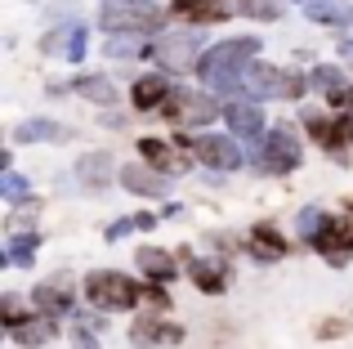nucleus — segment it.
<instances>
[{"label":"nucleus","mask_w":353,"mask_h":349,"mask_svg":"<svg viewBox=\"0 0 353 349\" xmlns=\"http://www.w3.org/2000/svg\"><path fill=\"white\" fill-rule=\"evenodd\" d=\"M143 300H148V305H157V309H165V305H170V300H165V291H161V282L143 287Z\"/></svg>","instance_id":"37"},{"label":"nucleus","mask_w":353,"mask_h":349,"mask_svg":"<svg viewBox=\"0 0 353 349\" xmlns=\"http://www.w3.org/2000/svg\"><path fill=\"white\" fill-rule=\"evenodd\" d=\"M103 54H112V59H139V54H152V50L143 45V36L117 32V36H103Z\"/></svg>","instance_id":"27"},{"label":"nucleus","mask_w":353,"mask_h":349,"mask_svg":"<svg viewBox=\"0 0 353 349\" xmlns=\"http://www.w3.org/2000/svg\"><path fill=\"white\" fill-rule=\"evenodd\" d=\"M99 27H103V36H117V32H130V36H152L165 27V14H157V9L148 5H125V0H108L103 9H99Z\"/></svg>","instance_id":"3"},{"label":"nucleus","mask_w":353,"mask_h":349,"mask_svg":"<svg viewBox=\"0 0 353 349\" xmlns=\"http://www.w3.org/2000/svg\"><path fill=\"white\" fill-rule=\"evenodd\" d=\"M313 246L340 264V260L353 251V215H345V219H327V228L318 233V242H313Z\"/></svg>","instance_id":"13"},{"label":"nucleus","mask_w":353,"mask_h":349,"mask_svg":"<svg viewBox=\"0 0 353 349\" xmlns=\"http://www.w3.org/2000/svg\"><path fill=\"white\" fill-rule=\"evenodd\" d=\"M174 18H192V23H224L228 9H224V0H174Z\"/></svg>","instance_id":"23"},{"label":"nucleus","mask_w":353,"mask_h":349,"mask_svg":"<svg viewBox=\"0 0 353 349\" xmlns=\"http://www.w3.org/2000/svg\"><path fill=\"white\" fill-rule=\"evenodd\" d=\"M41 54H50V59H85V27L81 23H63L54 27L50 36H41Z\"/></svg>","instance_id":"8"},{"label":"nucleus","mask_w":353,"mask_h":349,"mask_svg":"<svg viewBox=\"0 0 353 349\" xmlns=\"http://www.w3.org/2000/svg\"><path fill=\"white\" fill-rule=\"evenodd\" d=\"M322 228H327V215H322L318 206H304V210H300V233L309 237V242H318Z\"/></svg>","instance_id":"32"},{"label":"nucleus","mask_w":353,"mask_h":349,"mask_svg":"<svg viewBox=\"0 0 353 349\" xmlns=\"http://www.w3.org/2000/svg\"><path fill=\"white\" fill-rule=\"evenodd\" d=\"M340 54H345V59L353 63V41H340Z\"/></svg>","instance_id":"38"},{"label":"nucleus","mask_w":353,"mask_h":349,"mask_svg":"<svg viewBox=\"0 0 353 349\" xmlns=\"http://www.w3.org/2000/svg\"><path fill=\"white\" fill-rule=\"evenodd\" d=\"M304 126H309V139L318 143V148H327V152H345V143H349V130H345V121H331V117H322V112H304Z\"/></svg>","instance_id":"12"},{"label":"nucleus","mask_w":353,"mask_h":349,"mask_svg":"<svg viewBox=\"0 0 353 349\" xmlns=\"http://www.w3.org/2000/svg\"><path fill=\"white\" fill-rule=\"evenodd\" d=\"M255 54H259V41H255V36L224 41V45H215V50H206L197 59L201 86H206L210 94H233V90H241V77H246V68L255 63Z\"/></svg>","instance_id":"1"},{"label":"nucleus","mask_w":353,"mask_h":349,"mask_svg":"<svg viewBox=\"0 0 353 349\" xmlns=\"http://www.w3.org/2000/svg\"><path fill=\"white\" fill-rule=\"evenodd\" d=\"M77 179L85 183L90 192H103L108 183H112V157L108 152H90V157L77 161Z\"/></svg>","instance_id":"17"},{"label":"nucleus","mask_w":353,"mask_h":349,"mask_svg":"<svg viewBox=\"0 0 353 349\" xmlns=\"http://www.w3.org/2000/svg\"><path fill=\"white\" fill-rule=\"evenodd\" d=\"M224 121H228V130H233L237 139H250V143H259V139L268 134L259 103H228V108H224Z\"/></svg>","instance_id":"11"},{"label":"nucleus","mask_w":353,"mask_h":349,"mask_svg":"<svg viewBox=\"0 0 353 349\" xmlns=\"http://www.w3.org/2000/svg\"><path fill=\"white\" fill-rule=\"evenodd\" d=\"M139 157L152 161V166L165 170V174H183V170H188V161H183L170 143H161V139H139Z\"/></svg>","instance_id":"19"},{"label":"nucleus","mask_w":353,"mask_h":349,"mask_svg":"<svg viewBox=\"0 0 353 349\" xmlns=\"http://www.w3.org/2000/svg\"><path fill=\"white\" fill-rule=\"evenodd\" d=\"M161 108L179 126H206V121H215V112H219V103H215L210 90H183V86L170 90V99H165Z\"/></svg>","instance_id":"6"},{"label":"nucleus","mask_w":353,"mask_h":349,"mask_svg":"<svg viewBox=\"0 0 353 349\" xmlns=\"http://www.w3.org/2000/svg\"><path fill=\"white\" fill-rule=\"evenodd\" d=\"M304 18L318 27H353V5H345V0H309Z\"/></svg>","instance_id":"18"},{"label":"nucleus","mask_w":353,"mask_h":349,"mask_svg":"<svg viewBox=\"0 0 353 349\" xmlns=\"http://www.w3.org/2000/svg\"><path fill=\"white\" fill-rule=\"evenodd\" d=\"M54 332H59V327H54V318H50V314H36V318H27V323L14 332V341L27 345V349H36V345L54 341Z\"/></svg>","instance_id":"26"},{"label":"nucleus","mask_w":353,"mask_h":349,"mask_svg":"<svg viewBox=\"0 0 353 349\" xmlns=\"http://www.w3.org/2000/svg\"><path fill=\"white\" fill-rule=\"evenodd\" d=\"M309 86L318 90V94H327V99H331L340 86H345V77H340L336 68H313V72H309Z\"/></svg>","instance_id":"31"},{"label":"nucleus","mask_w":353,"mask_h":349,"mask_svg":"<svg viewBox=\"0 0 353 349\" xmlns=\"http://www.w3.org/2000/svg\"><path fill=\"white\" fill-rule=\"evenodd\" d=\"M68 126H59V121H45V117H36V121H23L14 130V143H63L68 139Z\"/></svg>","instance_id":"20"},{"label":"nucleus","mask_w":353,"mask_h":349,"mask_svg":"<svg viewBox=\"0 0 353 349\" xmlns=\"http://www.w3.org/2000/svg\"><path fill=\"white\" fill-rule=\"evenodd\" d=\"M183 260H188V255H183ZM188 278L197 282L206 296H215V291H224V287H228L224 269H219V264H210V260H188Z\"/></svg>","instance_id":"24"},{"label":"nucleus","mask_w":353,"mask_h":349,"mask_svg":"<svg viewBox=\"0 0 353 349\" xmlns=\"http://www.w3.org/2000/svg\"><path fill=\"white\" fill-rule=\"evenodd\" d=\"M197 50H201V36L197 32H179V36H161V41L152 45V59L161 63V68H170V72H183Z\"/></svg>","instance_id":"7"},{"label":"nucleus","mask_w":353,"mask_h":349,"mask_svg":"<svg viewBox=\"0 0 353 349\" xmlns=\"http://www.w3.org/2000/svg\"><path fill=\"white\" fill-rule=\"evenodd\" d=\"M327 103H331V108H345V112H353V86H349V81H345V86H340L336 94L327 99Z\"/></svg>","instance_id":"34"},{"label":"nucleus","mask_w":353,"mask_h":349,"mask_svg":"<svg viewBox=\"0 0 353 349\" xmlns=\"http://www.w3.org/2000/svg\"><path fill=\"white\" fill-rule=\"evenodd\" d=\"M36 314H50V318H63V314H72V291H68V282H41V287H36Z\"/></svg>","instance_id":"16"},{"label":"nucleus","mask_w":353,"mask_h":349,"mask_svg":"<svg viewBox=\"0 0 353 349\" xmlns=\"http://www.w3.org/2000/svg\"><path fill=\"white\" fill-rule=\"evenodd\" d=\"M85 296H90V305L94 309H112V314H121V309H134L139 305V282L134 278H125V273H90L85 278Z\"/></svg>","instance_id":"4"},{"label":"nucleus","mask_w":353,"mask_h":349,"mask_svg":"<svg viewBox=\"0 0 353 349\" xmlns=\"http://www.w3.org/2000/svg\"><path fill=\"white\" fill-rule=\"evenodd\" d=\"M130 99H134L139 112H152V108H161L165 99H170V86H165L161 77H139L134 86H130Z\"/></svg>","instance_id":"22"},{"label":"nucleus","mask_w":353,"mask_h":349,"mask_svg":"<svg viewBox=\"0 0 353 349\" xmlns=\"http://www.w3.org/2000/svg\"><path fill=\"white\" fill-rule=\"evenodd\" d=\"M152 224H157V215H148V210L125 215V219H117V224H108V242H121L125 233H134V228H152Z\"/></svg>","instance_id":"30"},{"label":"nucleus","mask_w":353,"mask_h":349,"mask_svg":"<svg viewBox=\"0 0 353 349\" xmlns=\"http://www.w3.org/2000/svg\"><path fill=\"white\" fill-rule=\"evenodd\" d=\"M246 246H250V255H255V260H282V255H286V237L277 233V228H268V224L250 228Z\"/></svg>","instance_id":"21"},{"label":"nucleus","mask_w":353,"mask_h":349,"mask_svg":"<svg viewBox=\"0 0 353 349\" xmlns=\"http://www.w3.org/2000/svg\"><path fill=\"white\" fill-rule=\"evenodd\" d=\"M309 81L300 72H286V68H273V63H250L246 77H241V90L250 99H300Z\"/></svg>","instance_id":"2"},{"label":"nucleus","mask_w":353,"mask_h":349,"mask_svg":"<svg viewBox=\"0 0 353 349\" xmlns=\"http://www.w3.org/2000/svg\"><path fill=\"white\" fill-rule=\"evenodd\" d=\"M125 5H148V9H152V0H125Z\"/></svg>","instance_id":"39"},{"label":"nucleus","mask_w":353,"mask_h":349,"mask_svg":"<svg viewBox=\"0 0 353 349\" xmlns=\"http://www.w3.org/2000/svg\"><path fill=\"white\" fill-rule=\"evenodd\" d=\"M130 341H134L139 349H143V345H179V341H183V327L161 323V318H134V327H130Z\"/></svg>","instance_id":"14"},{"label":"nucleus","mask_w":353,"mask_h":349,"mask_svg":"<svg viewBox=\"0 0 353 349\" xmlns=\"http://www.w3.org/2000/svg\"><path fill=\"white\" fill-rule=\"evenodd\" d=\"M36 246H41V233H9V251H5V260H14V264H32L36 260Z\"/></svg>","instance_id":"29"},{"label":"nucleus","mask_w":353,"mask_h":349,"mask_svg":"<svg viewBox=\"0 0 353 349\" xmlns=\"http://www.w3.org/2000/svg\"><path fill=\"white\" fill-rule=\"evenodd\" d=\"M0 197L14 201V206H27V201H36V197H32V183H27L18 170H9V166H5V174H0Z\"/></svg>","instance_id":"28"},{"label":"nucleus","mask_w":353,"mask_h":349,"mask_svg":"<svg viewBox=\"0 0 353 349\" xmlns=\"http://www.w3.org/2000/svg\"><path fill=\"white\" fill-rule=\"evenodd\" d=\"M0 314H5L9 332H18V327L27 323V309H23V300H18V296H5V309H0Z\"/></svg>","instance_id":"33"},{"label":"nucleus","mask_w":353,"mask_h":349,"mask_svg":"<svg viewBox=\"0 0 353 349\" xmlns=\"http://www.w3.org/2000/svg\"><path fill=\"white\" fill-rule=\"evenodd\" d=\"M300 166V134L291 126H273L264 134V148L255 152V170L259 174H291Z\"/></svg>","instance_id":"5"},{"label":"nucleus","mask_w":353,"mask_h":349,"mask_svg":"<svg viewBox=\"0 0 353 349\" xmlns=\"http://www.w3.org/2000/svg\"><path fill=\"white\" fill-rule=\"evenodd\" d=\"M246 14H255V18H277V5H273V0H246Z\"/></svg>","instance_id":"35"},{"label":"nucleus","mask_w":353,"mask_h":349,"mask_svg":"<svg viewBox=\"0 0 353 349\" xmlns=\"http://www.w3.org/2000/svg\"><path fill=\"white\" fill-rule=\"evenodd\" d=\"M68 90H77L81 99H90V103H108V108L117 103V86L108 77H77Z\"/></svg>","instance_id":"25"},{"label":"nucleus","mask_w":353,"mask_h":349,"mask_svg":"<svg viewBox=\"0 0 353 349\" xmlns=\"http://www.w3.org/2000/svg\"><path fill=\"white\" fill-rule=\"evenodd\" d=\"M121 183H125L134 197H165L170 192V174L165 170H152V161H130L125 170H121Z\"/></svg>","instance_id":"9"},{"label":"nucleus","mask_w":353,"mask_h":349,"mask_svg":"<svg viewBox=\"0 0 353 349\" xmlns=\"http://www.w3.org/2000/svg\"><path fill=\"white\" fill-rule=\"evenodd\" d=\"M134 264L143 269L148 282H170V278H179V260H174L170 251H161V246H139Z\"/></svg>","instance_id":"15"},{"label":"nucleus","mask_w":353,"mask_h":349,"mask_svg":"<svg viewBox=\"0 0 353 349\" xmlns=\"http://www.w3.org/2000/svg\"><path fill=\"white\" fill-rule=\"evenodd\" d=\"M192 148H197V157L206 161L210 170H237L241 161V148L233 139H224V134H201V139H192Z\"/></svg>","instance_id":"10"},{"label":"nucleus","mask_w":353,"mask_h":349,"mask_svg":"<svg viewBox=\"0 0 353 349\" xmlns=\"http://www.w3.org/2000/svg\"><path fill=\"white\" fill-rule=\"evenodd\" d=\"M72 345H77V349H99L94 332H85V327H72Z\"/></svg>","instance_id":"36"},{"label":"nucleus","mask_w":353,"mask_h":349,"mask_svg":"<svg viewBox=\"0 0 353 349\" xmlns=\"http://www.w3.org/2000/svg\"><path fill=\"white\" fill-rule=\"evenodd\" d=\"M345 130H349V143H353V117H349V121H345Z\"/></svg>","instance_id":"40"}]
</instances>
